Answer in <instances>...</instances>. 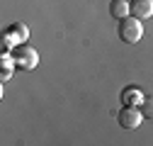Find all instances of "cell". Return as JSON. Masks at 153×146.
<instances>
[{"label": "cell", "mask_w": 153, "mask_h": 146, "mask_svg": "<svg viewBox=\"0 0 153 146\" xmlns=\"http://www.w3.org/2000/svg\"><path fill=\"white\" fill-rule=\"evenodd\" d=\"M10 56H12L15 66L20 71H32V68L39 66V54H36L34 46H27V44H17L10 51Z\"/></svg>", "instance_id": "obj_1"}, {"label": "cell", "mask_w": 153, "mask_h": 146, "mask_svg": "<svg viewBox=\"0 0 153 146\" xmlns=\"http://www.w3.org/2000/svg\"><path fill=\"white\" fill-rule=\"evenodd\" d=\"M141 36H143V25L139 17L129 15L124 20H119V39L124 44H139Z\"/></svg>", "instance_id": "obj_2"}, {"label": "cell", "mask_w": 153, "mask_h": 146, "mask_svg": "<svg viewBox=\"0 0 153 146\" xmlns=\"http://www.w3.org/2000/svg\"><path fill=\"white\" fill-rule=\"evenodd\" d=\"M27 36H29L27 25H22V22L10 25V27L5 29V34H3V51L15 49V44H25V42H27Z\"/></svg>", "instance_id": "obj_3"}, {"label": "cell", "mask_w": 153, "mask_h": 146, "mask_svg": "<svg viewBox=\"0 0 153 146\" xmlns=\"http://www.w3.org/2000/svg\"><path fill=\"white\" fill-rule=\"evenodd\" d=\"M117 119H119V124L124 127V129H136V127L141 124V119H143L141 107H136V105H124V107L119 110Z\"/></svg>", "instance_id": "obj_4"}, {"label": "cell", "mask_w": 153, "mask_h": 146, "mask_svg": "<svg viewBox=\"0 0 153 146\" xmlns=\"http://www.w3.org/2000/svg\"><path fill=\"white\" fill-rule=\"evenodd\" d=\"M131 15L139 20H148L153 15V0H131Z\"/></svg>", "instance_id": "obj_5"}, {"label": "cell", "mask_w": 153, "mask_h": 146, "mask_svg": "<svg viewBox=\"0 0 153 146\" xmlns=\"http://www.w3.org/2000/svg\"><path fill=\"white\" fill-rule=\"evenodd\" d=\"M109 15H112V17H117V20H124V17L131 15V3H129V0H112V5H109Z\"/></svg>", "instance_id": "obj_6"}, {"label": "cell", "mask_w": 153, "mask_h": 146, "mask_svg": "<svg viewBox=\"0 0 153 146\" xmlns=\"http://www.w3.org/2000/svg\"><path fill=\"white\" fill-rule=\"evenodd\" d=\"M122 102H124V105H141V102H143L141 90H139V88H126L124 93H122Z\"/></svg>", "instance_id": "obj_7"}, {"label": "cell", "mask_w": 153, "mask_h": 146, "mask_svg": "<svg viewBox=\"0 0 153 146\" xmlns=\"http://www.w3.org/2000/svg\"><path fill=\"white\" fill-rule=\"evenodd\" d=\"M0 63H3V71H0V80H10V76H12V68H17L15 66V61H12V56H5L3 54V59H0Z\"/></svg>", "instance_id": "obj_8"}, {"label": "cell", "mask_w": 153, "mask_h": 146, "mask_svg": "<svg viewBox=\"0 0 153 146\" xmlns=\"http://www.w3.org/2000/svg\"><path fill=\"white\" fill-rule=\"evenodd\" d=\"M141 115H143V119H151V122H153V98H143V102H141Z\"/></svg>", "instance_id": "obj_9"}]
</instances>
